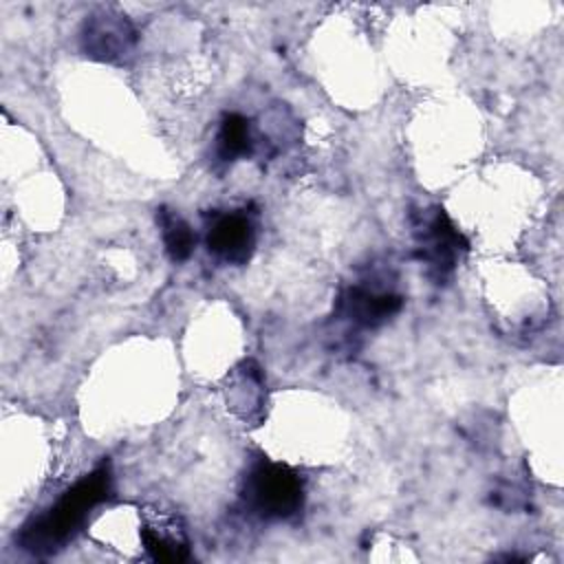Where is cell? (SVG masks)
I'll return each mask as SVG.
<instances>
[{
    "label": "cell",
    "instance_id": "cell-1",
    "mask_svg": "<svg viewBox=\"0 0 564 564\" xmlns=\"http://www.w3.org/2000/svg\"><path fill=\"white\" fill-rule=\"evenodd\" d=\"M112 494L110 460H101L90 474L68 487L48 509L31 516L18 531L15 542L35 557L62 551L86 524L90 511Z\"/></svg>",
    "mask_w": 564,
    "mask_h": 564
},
{
    "label": "cell",
    "instance_id": "cell-2",
    "mask_svg": "<svg viewBox=\"0 0 564 564\" xmlns=\"http://www.w3.org/2000/svg\"><path fill=\"white\" fill-rule=\"evenodd\" d=\"M242 502L258 520H291L304 507V482L291 467L260 458L242 480Z\"/></svg>",
    "mask_w": 564,
    "mask_h": 564
},
{
    "label": "cell",
    "instance_id": "cell-3",
    "mask_svg": "<svg viewBox=\"0 0 564 564\" xmlns=\"http://www.w3.org/2000/svg\"><path fill=\"white\" fill-rule=\"evenodd\" d=\"M414 258L425 269V275L434 284H445L467 251L465 236L454 227L441 205L414 209L410 214Z\"/></svg>",
    "mask_w": 564,
    "mask_h": 564
},
{
    "label": "cell",
    "instance_id": "cell-4",
    "mask_svg": "<svg viewBox=\"0 0 564 564\" xmlns=\"http://www.w3.org/2000/svg\"><path fill=\"white\" fill-rule=\"evenodd\" d=\"M403 306V297L377 275L346 284L333 306V319L346 326V333H361L383 326Z\"/></svg>",
    "mask_w": 564,
    "mask_h": 564
},
{
    "label": "cell",
    "instance_id": "cell-5",
    "mask_svg": "<svg viewBox=\"0 0 564 564\" xmlns=\"http://www.w3.org/2000/svg\"><path fill=\"white\" fill-rule=\"evenodd\" d=\"M82 51L99 62H123L137 44L132 22L112 9H99L84 20L79 33Z\"/></svg>",
    "mask_w": 564,
    "mask_h": 564
},
{
    "label": "cell",
    "instance_id": "cell-6",
    "mask_svg": "<svg viewBox=\"0 0 564 564\" xmlns=\"http://www.w3.org/2000/svg\"><path fill=\"white\" fill-rule=\"evenodd\" d=\"M207 249L225 264H247L256 251V223L249 212H214L207 223Z\"/></svg>",
    "mask_w": 564,
    "mask_h": 564
},
{
    "label": "cell",
    "instance_id": "cell-7",
    "mask_svg": "<svg viewBox=\"0 0 564 564\" xmlns=\"http://www.w3.org/2000/svg\"><path fill=\"white\" fill-rule=\"evenodd\" d=\"M141 540L154 562H185L189 557V540L174 518L148 520Z\"/></svg>",
    "mask_w": 564,
    "mask_h": 564
},
{
    "label": "cell",
    "instance_id": "cell-8",
    "mask_svg": "<svg viewBox=\"0 0 564 564\" xmlns=\"http://www.w3.org/2000/svg\"><path fill=\"white\" fill-rule=\"evenodd\" d=\"M256 150L253 130L247 117L238 112H227L220 119L216 139H214V159L223 165H231L238 159L251 156Z\"/></svg>",
    "mask_w": 564,
    "mask_h": 564
},
{
    "label": "cell",
    "instance_id": "cell-9",
    "mask_svg": "<svg viewBox=\"0 0 564 564\" xmlns=\"http://www.w3.org/2000/svg\"><path fill=\"white\" fill-rule=\"evenodd\" d=\"M156 225L161 229V238L167 256L174 262L187 260L196 247V234L192 231V227L176 212L167 207L156 209Z\"/></svg>",
    "mask_w": 564,
    "mask_h": 564
}]
</instances>
